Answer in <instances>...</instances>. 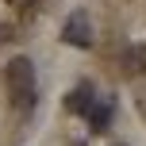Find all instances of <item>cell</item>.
Returning <instances> with one entry per match:
<instances>
[{
	"mask_svg": "<svg viewBox=\"0 0 146 146\" xmlns=\"http://www.w3.org/2000/svg\"><path fill=\"white\" fill-rule=\"evenodd\" d=\"M12 38H15V27L12 23H0V46H8Z\"/></svg>",
	"mask_w": 146,
	"mask_h": 146,
	"instance_id": "6",
	"label": "cell"
},
{
	"mask_svg": "<svg viewBox=\"0 0 146 146\" xmlns=\"http://www.w3.org/2000/svg\"><path fill=\"white\" fill-rule=\"evenodd\" d=\"M96 104V88L88 85V81H81V85L69 88L66 96V111H73V115H88V108Z\"/></svg>",
	"mask_w": 146,
	"mask_h": 146,
	"instance_id": "3",
	"label": "cell"
},
{
	"mask_svg": "<svg viewBox=\"0 0 146 146\" xmlns=\"http://www.w3.org/2000/svg\"><path fill=\"white\" fill-rule=\"evenodd\" d=\"M4 88L12 92L15 108H31V92H35V62L31 58H12L4 66Z\"/></svg>",
	"mask_w": 146,
	"mask_h": 146,
	"instance_id": "1",
	"label": "cell"
},
{
	"mask_svg": "<svg viewBox=\"0 0 146 146\" xmlns=\"http://www.w3.org/2000/svg\"><path fill=\"white\" fill-rule=\"evenodd\" d=\"M62 38H66L69 46H77V50H88V46H92V19H88L85 8L69 12L66 27H62Z\"/></svg>",
	"mask_w": 146,
	"mask_h": 146,
	"instance_id": "2",
	"label": "cell"
},
{
	"mask_svg": "<svg viewBox=\"0 0 146 146\" xmlns=\"http://www.w3.org/2000/svg\"><path fill=\"white\" fill-rule=\"evenodd\" d=\"M111 108H115V104H111L108 100V96H96V104H92V108H88V131H92V135H104V131H108V127H111Z\"/></svg>",
	"mask_w": 146,
	"mask_h": 146,
	"instance_id": "4",
	"label": "cell"
},
{
	"mask_svg": "<svg viewBox=\"0 0 146 146\" xmlns=\"http://www.w3.org/2000/svg\"><path fill=\"white\" fill-rule=\"evenodd\" d=\"M119 66H123L127 77H142V73H146V42L127 46V50H123V58H119Z\"/></svg>",
	"mask_w": 146,
	"mask_h": 146,
	"instance_id": "5",
	"label": "cell"
},
{
	"mask_svg": "<svg viewBox=\"0 0 146 146\" xmlns=\"http://www.w3.org/2000/svg\"><path fill=\"white\" fill-rule=\"evenodd\" d=\"M115 146H127V142H115Z\"/></svg>",
	"mask_w": 146,
	"mask_h": 146,
	"instance_id": "8",
	"label": "cell"
},
{
	"mask_svg": "<svg viewBox=\"0 0 146 146\" xmlns=\"http://www.w3.org/2000/svg\"><path fill=\"white\" fill-rule=\"evenodd\" d=\"M8 4H15L19 12H27V15H31V12H35V4H38V0H8Z\"/></svg>",
	"mask_w": 146,
	"mask_h": 146,
	"instance_id": "7",
	"label": "cell"
}]
</instances>
